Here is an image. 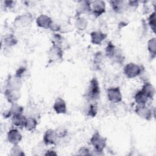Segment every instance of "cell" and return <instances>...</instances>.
Wrapping results in <instances>:
<instances>
[{"mask_svg": "<svg viewBox=\"0 0 156 156\" xmlns=\"http://www.w3.org/2000/svg\"><path fill=\"white\" fill-rule=\"evenodd\" d=\"M100 88L98 80L96 77H93L90 82L88 90L86 92L87 98L89 101H94L99 98Z\"/></svg>", "mask_w": 156, "mask_h": 156, "instance_id": "cell-1", "label": "cell"}, {"mask_svg": "<svg viewBox=\"0 0 156 156\" xmlns=\"http://www.w3.org/2000/svg\"><path fill=\"white\" fill-rule=\"evenodd\" d=\"M90 143L98 152H101L106 146V139L102 136L98 132H96L90 139Z\"/></svg>", "mask_w": 156, "mask_h": 156, "instance_id": "cell-2", "label": "cell"}, {"mask_svg": "<svg viewBox=\"0 0 156 156\" xmlns=\"http://www.w3.org/2000/svg\"><path fill=\"white\" fill-rule=\"evenodd\" d=\"M141 73V68L134 63H129L124 68V73L126 76L129 79L136 77L140 75Z\"/></svg>", "mask_w": 156, "mask_h": 156, "instance_id": "cell-3", "label": "cell"}, {"mask_svg": "<svg viewBox=\"0 0 156 156\" xmlns=\"http://www.w3.org/2000/svg\"><path fill=\"white\" fill-rule=\"evenodd\" d=\"M121 54L122 53L119 48L113 45L112 42L108 43L105 48V54L109 58L119 61L122 58Z\"/></svg>", "mask_w": 156, "mask_h": 156, "instance_id": "cell-4", "label": "cell"}, {"mask_svg": "<svg viewBox=\"0 0 156 156\" xmlns=\"http://www.w3.org/2000/svg\"><path fill=\"white\" fill-rule=\"evenodd\" d=\"M107 94L108 100L113 104H117L122 101V94L119 87L108 88L107 91Z\"/></svg>", "mask_w": 156, "mask_h": 156, "instance_id": "cell-5", "label": "cell"}, {"mask_svg": "<svg viewBox=\"0 0 156 156\" xmlns=\"http://www.w3.org/2000/svg\"><path fill=\"white\" fill-rule=\"evenodd\" d=\"M91 9L96 17H99L105 11V3L104 1L96 0L91 2Z\"/></svg>", "mask_w": 156, "mask_h": 156, "instance_id": "cell-6", "label": "cell"}, {"mask_svg": "<svg viewBox=\"0 0 156 156\" xmlns=\"http://www.w3.org/2000/svg\"><path fill=\"white\" fill-rule=\"evenodd\" d=\"M48 56L51 61L58 62L62 60L63 51L60 46L54 44L49 50Z\"/></svg>", "mask_w": 156, "mask_h": 156, "instance_id": "cell-7", "label": "cell"}, {"mask_svg": "<svg viewBox=\"0 0 156 156\" xmlns=\"http://www.w3.org/2000/svg\"><path fill=\"white\" fill-rule=\"evenodd\" d=\"M4 96L7 101L12 104L17 102V101L20 98L21 94L20 90L7 88L4 91Z\"/></svg>", "mask_w": 156, "mask_h": 156, "instance_id": "cell-8", "label": "cell"}, {"mask_svg": "<svg viewBox=\"0 0 156 156\" xmlns=\"http://www.w3.org/2000/svg\"><path fill=\"white\" fill-rule=\"evenodd\" d=\"M58 138L57 132L53 129L47 130L43 136V141L46 144H54Z\"/></svg>", "mask_w": 156, "mask_h": 156, "instance_id": "cell-9", "label": "cell"}, {"mask_svg": "<svg viewBox=\"0 0 156 156\" xmlns=\"http://www.w3.org/2000/svg\"><path fill=\"white\" fill-rule=\"evenodd\" d=\"M135 113L141 118L150 120L152 117L151 110L146 105H138L135 108Z\"/></svg>", "mask_w": 156, "mask_h": 156, "instance_id": "cell-10", "label": "cell"}, {"mask_svg": "<svg viewBox=\"0 0 156 156\" xmlns=\"http://www.w3.org/2000/svg\"><path fill=\"white\" fill-rule=\"evenodd\" d=\"M36 23L37 26L40 27L50 29L53 23V21L49 16L46 15L41 14L37 18Z\"/></svg>", "mask_w": 156, "mask_h": 156, "instance_id": "cell-11", "label": "cell"}, {"mask_svg": "<svg viewBox=\"0 0 156 156\" xmlns=\"http://www.w3.org/2000/svg\"><path fill=\"white\" fill-rule=\"evenodd\" d=\"M7 88L13 89V90H20L22 82L20 77L16 76H10L7 80Z\"/></svg>", "mask_w": 156, "mask_h": 156, "instance_id": "cell-12", "label": "cell"}, {"mask_svg": "<svg viewBox=\"0 0 156 156\" xmlns=\"http://www.w3.org/2000/svg\"><path fill=\"white\" fill-rule=\"evenodd\" d=\"M22 138L21 133L16 129L10 130L7 133V140L9 143L15 145L18 144Z\"/></svg>", "mask_w": 156, "mask_h": 156, "instance_id": "cell-13", "label": "cell"}, {"mask_svg": "<svg viewBox=\"0 0 156 156\" xmlns=\"http://www.w3.org/2000/svg\"><path fill=\"white\" fill-rule=\"evenodd\" d=\"M53 108L58 114H65L67 112L66 104L65 101L61 98H57L53 105Z\"/></svg>", "mask_w": 156, "mask_h": 156, "instance_id": "cell-14", "label": "cell"}, {"mask_svg": "<svg viewBox=\"0 0 156 156\" xmlns=\"http://www.w3.org/2000/svg\"><path fill=\"white\" fill-rule=\"evenodd\" d=\"M32 21V16L30 13H27L18 16L15 21V24H19L20 26H25L31 23Z\"/></svg>", "mask_w": 156, "mask_h": 156, "instance_id": "cell-15", "label": "cell"}, {"mask_svg": "<svg viewBox=\"0 0 156 156\" xmlns=\"http://www.w3.org/2000/svg\"><path fill=\"white\" fill-rule=\"evenodd\" d=\"M91 42L94 44H100L107 37V34L99 31L92 32L90 34Z\"/></svg>", "mask_w": 156, "mask_h": 156, "instance_id": "cell-16", "label": "cell"}, {"mask_svg": "<svg viewBox=\"0 0 156 156\" xmlns=\"http://www.w3.org/2000/svg\"><path fill=\"white\" fill-rule=\"evenodd\" d=\"M149 99L153 98L155 94V88L150 82H146L141 90Z\"/></svg>", "mask_w": 156, "mask_h": 156, "instance_id": "cell-17", "label": "cell"}, {"mask_svg": "<svg viewBox=\"0 0 156 156\" xmlns=\"http://www.w3.org/2000/svg\"><path fill=\"white\" fill-rule=\"evenodd\" d=\"M26 118L23 115H14L12 116V124L17 127H24Z\"/></svg>", "mask_w": 156, "mask_h": 156, "instance_id": "cell-18", "label": "cell"}, {"mask_svg": "<svg viewBox=\"0 0 156 156\" xmlns=\"http://www.w3.org/2000/svg\"><path fill=\"white\" fill-rule=\"evenodd\" d=\"M113 10L116 13H121L126 9V4L122 1H111L109 2Z\"/></svg>", "mask_w": 156, "mask_h": 156, "instance_id": "cell-19", "label": "cell"}, {"mask_svg": "<svg viewBox=\"0 0 156 156\" xmlns=\"http://www.w3.org/2000/svg\"><path fill=\"white\" fill-rule=\"evenodd\" d=\"M79 5L77 10L78 14L88 13L91 11L90 1H82Z\"/></svg>", "mask_w": 156, "mask_h": 156, "instance_id": "cell-20", "label": "cell"}, {"mask_svg": "<svg viewBox=\"0 0 156 156\" xmlns=\"http://www.w3.org/2000/svg\"><path fill=\"white\" fill-rule=\"evenodd\" d=\"M134 99L138 105H146L149 99L141 91H139L135 94Z\"/></svg>", "mask_w": 156, "mask_h": 156, "instance_id": "cell-21", "label": "cell"}, {"mask_svg": "<svg viewBox=\"0 0 156 156\" xmlns=\"http://www.w3.org/2000/svg\"><path fill=\"white\" fill-rule=\"evenodd\" d=\"M37 125V120L32 116H29L26 118L24 127L28 131H33L36 128Z\"/></svg>", "mask_w": 156, "mask_h": 156, "instance_id": "cell-22", "label": "cell"}, {"mask_svg": "<svg viewBox=\"0 0 156 156\" xmlns=\"http://www.w3.org/2000/svg\"><path fill=\"white\" fill-rule=\"evenodd\" d=\"M9 110L12 114V116L14 115H22L23 112V107L16 102L12 104Z\"/></svg>", "mask_w": 156, "mask_h": 156, "instance_id": "cell-23", "label": "cell"}, {"mask_svg": "<svg viewBox=\"0 0 156 156\" xmlns=\"http://www.w3.org/2000/svg\"><path fill=\"white\" fill-rule=\"evenodd\" d=\"M88 24L87 21L83 17L79 16L76 21H75V26L76 27L80 30H83L85 29Z\"/></svg>", "mask_w": 156, "mask_h": 156, "instance_id": "cell-24", "label": "cell"}, {"mask_svg": "<svg viewBox=\"0 0 156 156\" xmlns=\"http://www.w3.org/2000/svg\"><path fill=\"white\" fill-rule=\"evenodd\" d=\"M147 48L148 51L151 54L152 57H154L156 54V41L155 38H152L150 39L147 43Z\"/></svg>", "mask_w": 156, "mask_h": 156, "instance_id": "cell-25", "label": "cell"}, {"mask_svg": "<svg viewBox=\"0 0 156 156\" xmlns=\"http://www.w3.org/2000/svg\"><path fill=\"white\" fill-rule=\"evenodd\" d=\"M4 42L5 46L10 47L16 44V43H17V40L13 35L10 34L4 38Z\"/></svg>", "mask_w": 156, "mask_h": 156, "instance_id": "cell-26", "label": "cell"}, {"mask_svg": "<svg viewBox=\"0 0 156 156\" xmlns=\"http://www.w3.org/2000/svg\"><path fill=\"white\" fill-rule=\"evenodd\" d=\"M149 24L151 29L155 32V13L154 12L152 13L149 17Z\"/></svg>", "mask_w": 156, "mask_h": 156, "instance_id": "cell-27", "label": "cell"}, {"mask_svg": "<svg viewBox=\"0 0 156 156\" xmlns=\"http://www.w3.org/2000/svg\"><path fill=\"white\" fill-rule=\"evenodd\" d=\"M88 109L87 111V115L90 116L92 118H93L94 116H96V113H97V108L96 106L94 104H91L89 107H88Z\"/></svg>", "mask_w": 156, "mask_h": 156, "instance_id": "cell-28", "label": "cell"}, {"mask_svg": "<svg viewBox=\"0 0 156 156\" xmlns=\"http://www.w3.org/2000/svg\"><path fill=\"white\" fill-rule=\"evenodd\" d=\"M10 151H11V155H24V154L22 152L23 151L21 150V147L18 144L13 145V147L11 149Z\"/></svg>", "mask_w": 156, "mask_h": 156, "instance_id": "cell-29", "label": "cell"}, {"mask_svg": "<svg viewBox=\"0 0 156 156\" xmlns=\"http://www.w3.org/2000/svg\"><path fill=\"white\" fill-rule=\"evenodd\" d=\"M25 71H26V68H24V67H20L19 68L17 71H16L15 73V76H16L17 77H20L21 78V77L23 76V75L24 74V73H25Z\"/></svg>", "mask_w": 156, "mask_h": 156, "instance_id": "cell-30", "label": "cell"}, {"mask_svg": "<svg viewBox=\"0 0 156 156\" xmlns=\"http://www.w3.org/2000/svg\"><path fill=\"white\" fill-rule=\"evenodd\" d=\"M14 3H15V2L13 1H4L5 6L8 8L13 7L14 6Z\"/></svg>", "mask_w": 156, "mask_h": 156, "instance_id": "cell-31", "label": "cell"}]
</instances>
